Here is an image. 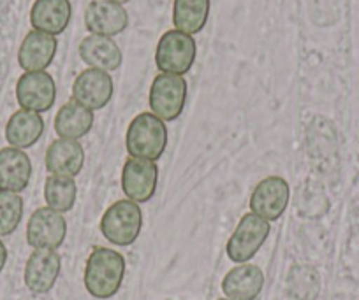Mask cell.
I'll use <instances>...</instances> for the list:
<instances>
[{
    "label": "cell",
    "instance_id": "6da1fadb",
    "mask_svg": "<svg viewBox=\"0 0 359 300\" xmlns=\"http://www.w3.org/2000/svg\"><path fill=\"white\" fill-rule=\"evenodd\" d=\"M126 276V258L109 248H95L85 267V288L95 299L116 295Z\"/></svg>",
    "mask_w": 359,
    "mask_h": 300
},
{
    "label": "cell",
    "instance_id": "7a4b0ae2",
    "mask_svg": "<svg viewBox=\"0 0 359 300\" xmlns=\"http://www.w3.org/2000/svg\"><path fill=\"white\" fill-rule=\"evenodd\" d=\"M168 146V129L151 113H141L130 122L126 136V148L130 158L157 162Z\"/></svg>",
    "mask_w": 359,
    "mask_h": 300
},
{
    "label": "cell",
    "instance_id": "3957f363",
    "mask_svg": "<svg viewBox=\"0 0 359 300\" xmlns=\"http://www.w3.org/2000/svg\"><path fill=\"white\" fill-rule=\"evenodd\" d=\"M143 227V213L133 200H118L101 218V232L115 246L136 243Z\"/></svg>",
    "mask_w": 359,
    "mask_h": 300
},
{
    "label": "cell",
    "instance_id": "277c9868",
    "mask_svg": "<svg viewBox=\"0 0 359 300\" xmlns=\"http://www.w3.org/2000/svg\"><path fill=\"white\" fill-rule=\"evenodd\" d=\"M196 41L189 34L169 30L161 37L155 51V64L162 74L184 76L196 62Z\"/></svg>",
    "mask_w": 359,
    "mask_h": 300
},
{
    "label": "cell",
    "instance_id": "5b68a950",
    "mask_svg": "<svg viewBox=\"0 0 359 300\" xmlns=\"http://www.w3.org/2000/svg\"><path fill=\"white\" fill-rule=\"evenodd\" d=\"M151 115L161 118L162 122H175L184 113L187 102V81L184 76L158 74L155 76L150 86Z\"/></svg>",
    "mask_w": 359,
    "mask_h": 300
},
{
    "label": "cell",
    "instance_id": "8992f818",
    "mask_svg": "<svg viewBox=\"0 0 359 300\" xmlns=\"http://www.w3.org/2000/svg\"><path fill=\"white\" fill-rule=\"evenodd\" d=\"M269 232H271L269 222L254 215V213H247L240 220L233 236L227 241V257L236 264H247L261 250L262 244L268 239Z\"/></svg>",
    "mask_w": 359,
    "mask_h": 300
},
{
    "label": "cell",
    "instance_id": "52a82bcc",
    "mask_svg": "<svg viewBox=\"0 0 359 300\" xmlns=\"http://www.w3.org/2000/svg\"><path fill=\"white\" fill-rule=\"evenodd\" d=\"M67 236V222L62 213L50 208H39L32 213L27 225V243L34 250L57 251Z\"/></svg>",
    "mask_w": 359,
    "mask_h": 300
},
{
    "label": "cell",
    "instance_id": "ba28073f",
    "mask_svg": "<svg viewBox=\"0 0 359 300\" xmlns=\"http://www.w3.org/2000/svg\"><path fill=\"white\" fill-rule=\"evenodd\" d=\"M291 190L285 179L269 176L257 183L250 195V211L266 222H275L285 213Z\"/></svg>",
    "mask_w": 359,
    "mask_h": 300
},
{
    "label": "cell",
    "instance_id": "9c48e42d",
    "mask_svg": "<svg viewBox=\"0 0 359 300\" xmlns=\"http://www.w3.org/2000/svg\"><path fill=\"white\" fill-rule=\"evenodd\" d=\"M16 99L22 109L46 113L57 99V85L48 72H25L16 83Z\"/></svg>",
    "mask_w": 359,
    "mask_h": 300
},
{
    "label": "cell",
    "instance_id": "30bf717a",
    "mask_svg": "<svg viewBox=\"0 0 359 300\" xmlns=\"http://www.w3.org/2000/svg\"><path fill=\"white\" fill-rule=\"evenodd\" d=\"M113 97V79L109 72L86 69L72 83V100L90 111H99Z\"/></svg>",
    "mask_w": 359,
    "mask_h": 300
},
{
    "label": "cell",
    "instance_id": "8fae6325",
    "mask_svg": "<svg viewBox=\"0 0 359 300\" xmlns=\"http://www.w3.org/2000/svg\"><path fill=\"white\" fill-rule=\"evenodd\" d=\"M158 169L155 162L129 158L122 169V190L126 197L136 204L148 202L155 195Z\"/></svg>",
    "mask_w": 359,
    "mask_h": 300
},
{
    "label": "cell",
    "instance_id": "7c38bea8",
    "mask_svg": "<svg viewBox=\"0 0 359 300\" xmlns=\"http://www.w3.org/2000/svg\"><path fill=\"white\" fill-rule=\"evenodd\" d=\"M62 260L57 251L51 250H36L29 257L25 265V279L27 288L36 295H44L50 290H53L58 276H60Z\"/></svg>",
    "mask_w": 359,
    "mask_h": 300
},
{
    "label": "cell",
    "instance_id": "4fadbf2b",
    "mask_svg": "<svg viewBox=\"0 0 359 300\" xmlns=\"http://www.w3.org/2000/svg\"><path fill=\"white\" fill-rule=\"evenodd\" d=\"M85 25L94 36L113 37L127 29L129 15L123 6L104 0H92L85 9Z\"/></svg>",
    "mask_w": 359,
    "mask_h": 300
},
{
    "label": "cell",
    "instance_id": "5bb4252c",
    "mask_svg": "<svg viewBox=\"0 0 359 300\" xmlns=\"http://www.w3.org/2000/svg\"><path fill=\"white\" fill-rule=\"evenodd\" d=\"M48 172L60 178H72L81 172L85 164V150L81 143L72 139H58L48 146L44 158Z\"/></svg>",
    "mask_w": 359,
    "mask_h": 300
},
{
    "label": "cell",
    "instance_id": "9a60e30c",
    "mask_svg": "<svg viewBox=\"0 0 359 300\" xmlns=\"http://www.w3.org/2000/svg\"><path fill=\"white\" fill-rule=\"evenodd\" d=\"M264 288V272L254 264H240L222 279V292L229 300H255Z\"/></svg>",
    "mask_w": 359,
    "mask_h": 300
},
{
    "label": "cell",
    "instance_id": "2e32d148",
    "mask_svg": "<svg viewBox=\"0 0 359 300\" xmlns=\"http://www.w3.org/2000/svg\"><path fill=\"white\" fill-rule=\"evenodd\" d=\"M30 178L32 162L25 151L13 146L0 150V192H23Z\"/></svg>",
    "mask_w": 359,
    "mask_h": 300
},
{
    "label": "cell",
    "instance_id": "e0dca14e",
    "mask_svg": "<svg viewBox=\"0 0 359 300\" xmlns=\"http://www.w3.org/2000/svg\"><path fill=\"white\" fill-rule=\"evenodd\" d=\"M58 43L55 36L32 30L25 36L18 51L20 67L27 72H41L48 69L57 55Z\"/></svg>",
    "mask_w": 359,
    "mask_h": 300
},
{
    "label": "cell",
    "instance_id": "ac0fdd59",
    "mask_svg": "<svg viewBox=\"0 0 359 300\" xmlns=\"http://www.w3.org/2000/svg\"><path fill=\"white\" fill-rule=\"evenodd\" d=\"M79 57L90 69L111 72L120 69L123 60L122 50L111 37L90 34L79 44Z\"/></svg>",
    "mask_w": 359,
    "mask_h": 300
},
{
    "label": "cell",
    "instance_id": "d6986e66",
    "mask_svg": "<svg viewBox=\"0 0 359 300\" xmlns=\"http://www.w3.org/2000/svg\"><path fill=\"white\" fill-rule=\"evenodd\" d=\"M72 8L69 0H36L30 11L34 30L58 36L71 22Z\"/></svg>",
    "mask_w": 359,
    "mask_h": 300
},
{
    "label": "cell",
    "instance_id": "ffe728a7",
    "mask_svg": "<svg viewBox=\"0 0 359 300\" xmlns=\"http://www.w3.org/2000/svg\"><path fill=\"white\" fill-rule=\"evenodd\" d=\"M44 134V120L39 113L20 109L9 118L6 127V139L13 148L27 150L34 146Z\"/></svg>",
    "mask_w": 359,
    "mask_h": 300
},
{
    "label": "cell",
    "instance_id": "44dd1931",
    "mask_svg": "<svg viewBox=\"0 0 359 300\" xmlns=\"http://www.w3.org/2000/svg\"><path fill=\"white\" fill-rule=\"evenodd\" d=\"M92 127H94V111L83 108L74 100L62 106L55 116V132L60 139L78 141L85 137Z\"/></svg>",
    "mask_w": 359,
    "mask_h": 300
},
{
    "label": "cell",
    "instance_id": "7402d4cb",
    "mask_svg": "<svg viewBox=\"0 0 359 300\" xmlns=\"http://www.w3.org/2000/svg\"><path fill=\"white\" fill-rule=\"evenodd\" d=\"M210 15V0H175L172 23L180 32L194 36L205 29Z\"/></svg>",
    "mask_w": 359,
    "mask_h": 300
},
{
    "label": "cell",
    "instance_id": "603a6c76",
    "mask_svg": "<svg viewBox=\"0 0 359 300\" xmlns=\"http://www.w3.org/2000/svg\"><path fill=\"white\" fill-rule=\"evenodd\" d=\"M76 195H78V188L72 178L50 176L44 183V200L48 208L62 215L74 208Z\"/></svg>",
    "mask_w": 359,
    "mask_h": 300
},
{
    "label": "cell",
    "instance_id": "cb8c5ba5",
    "mask_svg": "<svg viewBox=\"0 0 359 300\" xmlns=\"http://www.w3.org/2000/svg\"><path fill=\"white\" fill-rule=\"evenodd\" d=\"M23 218V199L20 193L0 192V237L11 236Z\"/></svg>",
    "mask_w": 359,
    "mask_h": 300
},
{
    "label": "cell",
    "instance_id": "d4e9b609",
    "mask_svg": "<svg viewBox=\"0 0 359 300\" xmlns=\"http://www.w3.org/2000/svg\"><path fill=\"white\" fill-rule=\"evenodd\" d=\"M6 262H8V248H6L4 243L0 241V272L6 267Z\"/></svg>",
    "mask_w": 359,
    "mask_h": 300
},
{
    "label": "cell",
    "instance_id": "484cf974",
    "mask_svg": "<svg viewBox=\"0 0 359 300\" xmlns=\"http://www.w3.org/2000/svg\"><path fill=\"white\" fill-rule=\"evenodd\" d=\"M104 2H111V4H118V6H122V4H127V2H129V0H104Z\"/></svg>",
    "mask_w": 359,
    "mask_h": 300
},
{
    "label": "cell",
    "instance_id": "4316f807",
    "mask_svg": "<svg viewBox=\"0 0 359 300\" xmlns=\"http://www.w3.org/2000/svg\"><path fill=\"white\" fill-rule=\"evenodd\" d=\"M219 300H229V299H219Z\"/></svg>",
    "mask_w": 359,
    "mask_h": 300
}]
</instances>
